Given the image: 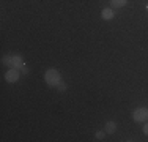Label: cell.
Wrapping results in <instances>:
<instances>
[{
  "mask_svg": "<svg viewBox=\"0 0 148 142\" xmlns=\"http://www.w3.org/2000/svg\"><path fill=\"white\" fill-rule=\"evenodd\" d=\"M19 70H16V68H10L8 71H6L5 73V81L6 82H17V81H19Z\"/></svg>",
  "mask_w": 148,
  "mask_h": 142,
  "instance_id": "cell-3",
  "label": "cell"
},
{
  "mask_svg": "<svg viewBox=\"0 0 148 142\" xmlns=\"http://www.w3.org/2000/svg\"><path fill=\"white\" fill-rule=\"evenodd\" d=\"M114 16H115V13H114V10H112V8H104L103 11H101V17H103L104 21L114 19Z\"/></svg>",
  "mask_w": 148,
  "mask_h": 142,
  "instance_id": "cell-6",
  "label": "cell"
},
{
  "mask_svg": "<svg viewBox=\"0 0 148 142\" xmlns=\"http://www.w3.org/2000/svg\"><path fill=\"white\" fill-rule=\"evenodd\" d=\"M44 81H46V84L51 85V87H57V85L63 81V77H62V74H60L58 70L49 68V70L44 73Z\"/></svg>",
  "mask_w": 148,
  "mask_h": 142,
  "instance_id": "cell-1",
  "label": "cell"
},
{
  "mask_svg": "<svg viewBox=\"0 0 148 142\" xmlns=\"http://www.w3.org/2000/svg\"><path fill=\"white\" fill-rule=\"evenodd\" d=\"M126 3H128V0H110L112 8H123Z\"/></svg>",
  "mask_w": 148,
  "mask_h": 142,
  "instance_id": "cell-7",
  "label": "cell"
},
{
  "mask_svg": "<svg viewBox=\"0 0 148 142\" xmlns=\"http://www.w3.org/2000/svg\"><path fill=\"white\" fill-rule=\"evenodd\" d=\"M104 131H106V134H114L115 131H117V123L112 122V120L106 122V125H104Z\"/></svg>",
  "mask_w": 148,
  "mask_h": 142,
  "instance_id": "cell-5",
  "label": "cell"
},
{
  "mask_svg": "<svg viewBox=\"0 0 148 142\" xmlns=\"http://www.w3.org/2000/svg\"><path fill=\"white\" fill-rule=\"evenodd\" d=\"M132 120L137 123H145L148 120V108H137L132 112Z\"/></svg>",
  "mask_w": 148,
  "mask_h": 142,
  "instance_id": "cell-2",
  "label": "cell"
},
{
  "mask_svg": "<svg viewBox=\"0 0 148 142\" xmlns=\"http://www.w3.org/2000/svg\"><path fill=\"white\" fill-rule=\"evenodd\" d=\"M55 88H57L58 92H62V93H63V92H66V88H68V85H66V82H63V81H62V82H60V84H58Z\"/></svg>",
  "mask_w": 148,
  "mask_h": 142,
  "instance_id": "cell-9",
  "label": "cell"
},
{
  "mask_svg": "<svg viewBox=\"0 0 148 142\" xmlns=\"http://www.w3.org/2000/svg\"><path fill=\"white\" fill-rule=\"evenodd\" d=\"M11 62H13V55L6 54V55L2 57V63H3V65H6V66H10V68H11Z\"/></svg>",
  "mask_w": 148,
  "mask_h": 142,
  "instance_id": "cell-8",
  "label": "cell"
},
{
  "mask_svg": "<svg viewBox=\"0 0 148 142\" xmlns=\"http://www.w3.org/2000/svg\"><path fill=\"white\" fill-rule=\"evenodd\" d=\"M104 136H106V131H96V133H95V137H96L98 141H104Z\"/></svg>",
  "mask_w": 148,
  "mask_h": 142,
  "instance_id": "cell-10",
  "label": "cell"
},
{
  "mask_svg": "<svg viewBox=\"0 0 148 142\" xmlns=\"http://www.w3.org/2000/svg\"><path fill=\"white\" fill-rule=\"evenodd\" d=\"M22 74H29V68H27V66H24V68H22Z\"/></svg>",
  "mask_w": 148,
  "mask_h": 142,
  "instance_id": "cell-12",
  "label": "cell"
},
{
  "mask_svg": "<svg viewBox=\"0 0 148 142\" xmlns=\"http://www.w3.org/2000/svg\"><path fill=\"white\" fill-rule=\"evenodd\" d=\"M24 66H25V63H24V57L16 54L13 55V62H11V68H16V70H22Z\"/></svg>",
  "mask_w": 148,
  "mask_h": 142,
  "instance_id": "cell-4",
  "label": "cell"
},
{
  "mask_svg": "<svg viewBox=\"0 0 148 142\" xmlns=\"http://www.w3.org/2000/svg\"><path fill=\"white\" fill-rule=\"evenodd\" d=\"M143 134L145 136H148V123L145 122V125H143Z\"/></svg>",
  "mask_w": 148,
  "mask_h": 142,
  "instance_id": "cell-11",
  "label": "cell"
}]
</instances>
